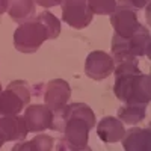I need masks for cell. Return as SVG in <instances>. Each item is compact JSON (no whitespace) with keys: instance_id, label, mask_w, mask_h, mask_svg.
<instances>
[{"instance_id":"6da1fadb","label":"cell","mask_w":151,"mask_h":151,"mask_svg":"<svg viewBox=\"0 0 151 151\" xmlns=\"http://www.w3.org/2000/svg\"><path fill=\"white\" fill-rule=\"evenodd\" d=\"M95 113L85 103H70L53 112L50 130L64 133V139L74 148H85L89 132L95 127Z\"/></svg>"},{"instance_id":"7a4b0ae2","label":"cell","mask_w":151,"mask_h":151,"mask_svg":"<svg viewBox=\"0 0 151 151\" xmlns=\"http://www.w3.org/2000/svg\"><path fill=\"white\" fill-rule=\"evenodd\" d=\"M115 71L113 94L125 104H144L151 100V79L139 70L136 59H127L118 64Z\"/></svg>"},{"instance_id":"3957f363","label":"cell","mask_w":151,"mask_h":151,"mask_svg":"<svg viewBox=\"0 0 151 151\" xmlns=\"http://www.w3.org/2000/svg\"><path fill=\"white\" fill-rule=\"evenodd\" d=\"M59 35L60 21L50 11H44L15 29L14 47L21 53H35L44 41L55 40Z\"/></svg>"},{"instance_id":"277c9868","label":"cell","mask_w":151,"mask_h":151,"mask_svg":"<svg viewBox=\"0 0 151 151\" xmlns=\"http://www.w3.org/2000/svg\"><path fill=\"white\" fill-rule=\"evenodd\" d=\"M151 52V41H150V30L141 24L136 32L130 38H121L113 33L112 38V59L115 64H119L127 59H136L141 56H150Z\"/></svg>"},{"instance_id":"5b68a950","label":"cell","mask_w":151,"mask_h":151,"mask_svg":"<svg viewBox=\"0 0 151 151\" xmlns=\"http://www.w3.org/2000/svg\"><path fill=\"white\" fill-rule=\"evenodd\" d=\"M32 98L30 86L24 80H14L6 89L0 92V113L3 115H18Z\"/></svg>"},{"instance_id":"8992f818","label":"cell","mask_w":151,"mask_h":151,"mask_svg":"<svg viewBox=\"0 0 151 151\" xmlns=\"http://www.w3.org/2000/svg\"><path fill=\"white\" fill-rule=\"evenodd\" d=\"M110 24L115 35L121 38H130L141 26L137 20V9L129 0H116L115 11L110 14Z\"/></svg>"},{"instance_id":"52a82bcc","label":"cell","mask_w":151,"mask_h":151,"mask_svg":"<svg viewBox=\"0 0 151 151\" xmlns=\"http://www.w3.org/2000/svg\"><path fill=\"white\" fill-rule=\"evenodd\" d=\"M88 2L89 0H62V20L73 29L88 27L94 17Z\"/></svg>"},{"instance_id":"ba28073f","label":"cell","mask_w":151,"mask_h":151,"mask_svg":"<svg viewBox=\"0 0 151 151\" xmlns=\"http://www.w3.org/2000/svg\"><path fill=\"white\" fill-rule=\"evenodd\" d=\"M115 70V62L112 56L101 50H95L88 55L85 60V74L92 80H104Z\"/></svg>"},{"instance_id":"9c48e42d","label":"cell","mask_w":151,"mask_h":151,"mask_svg":"<svg viewBox=\"0 0 151 151\" xmlns=\"http://www.w3.org/2000/svg\"><path fill=\"white\" fill-rule=\"evenodd\" d=\"M70 98H71V88L67 80L53 79L45 85L44 100H45V106L52 112L65 107L70 101Z\"/></svg>"},{"instance_id":"30bf717a","label":"cell","mask_w":151,"mask_h":151,"mask_svg":"<svg viewBox=\"0 0 151 151\" xmlns=\"http://www.w3.org/2000/svg\"><path fill=\"white\" fill-rule=\"evenodd\" d=\"M29 133H41L45 129H50L53 121V112L45 104H32L27 106L23 115Z\"/></svg>"},{"instance_id":"8fae6325","label":"cell","mask_w":151,"mask_h":151,"mask_svg":"<svg viewBox=\"0 0 151 151\" xmlns=\"http://www.w3.org/2000/svg\"><path fill=\"white\" fill-rule=\"evenodd\" d=\"M29 130L23 116L20 115H3L0 116V134L5 142L24 141Z\"/></svg>"},{"instance_id":"7c38bea8","label":"cell","mask_w":151,"mask_h":151,"mask_svg":"<svg viewBox=\"0 0 151 151\" xmlns=\"http://www.w3.org/2000/svg\"><path fill=\"white\" fill-rule=\"evenodd\" d=\"M124 151H151V132L148 127H132L122 136Z\"/></svg>"},{"instance_id":"4fadbf2b","label":"cell","mask_w":151,"mask_h":151,"mask_svg":"<svg viewBox=\"0 0 151 151\" xmlns=\"http://www.w3.org/2000/svg\"><path fill=\"white\" fill-rule=\"evenodd\" d=\"M98 137L106 144H115L122 139L125 133L124 124L116 116H104L98 124H95Z\"/></svg>"},{"instance_id":"5bb4252c","label":"cell","mask_w":151,"mask_h":151,"mask_svg":"<svg viewBox=\"0 0 151 151\" xmlns=\"http://www.w3.org/2000/svg\"><path fill=\"white\" fill-rule=\"evenodd\" d=\"M8 14L15 23H26L36 15V5L33 0H9Z\"/></svg>"},{"instance_id":"9a60e30c","label":"cell","mask_w":151,"mask_h":151,"mask_svg":"<svg viewBox=\"0 0 151 151\" xmlns=\"http://www.w3.org/2000/svg\"><path fill=\"white\" fill-rule=\"evenodd\" d=\"M147 115V106L144 104H122L118 109V119L122 124H139L141 121L145 119Z\"/></svg>"},{"instance_id":"2e32d148","label":"cell","mask_w":151,"mask_h":151,"mask_svg":"<svg viewBox=\"0 0 151 151\" xmlns=\"http://www.w3.org/2000/svg\"><path fill=\"white\" fill-rule=\"evenodd\" d=\"M89 9L95 15H110L116 6V0H89Z\"/></svg>"},{"instance_id":"e0dca14e","label":"cell","mask_w":151,"mask_h":151,"mask_svg":"<svg viewBox=\"0 0 151 151\" xmlns=\"http://www.w3.org/2000/svg\"><path fill=\"white\" fill-rule=\"evenodd\" d=\"M29 142H30L33 151H52L55 139L52 136H48V134L40 133L38 136H35L32 141H29Z\"/></svg>"},{"instance_id":"ac0fdd59","label":"cell","mask_w":151,"mask_h":151,"mask_svg":"<svg viewBox=\"0 0 151 151\" xmlns=\"http://www.w3.org/2000/svg\"><path fill=\"white\" fill-rule=\"evenodd\" d=\"M56 151H92V150H91L89 145H86L85 148H74V147H71V145L64 139V137H62V139H59V142H58Z\"/></svg>"},{"instance_id":"d6986e66","label":"cell","mask_w":151,"mask_h":151,"mask_svg":"<svg viewBox=\"0 0 151 151\" xmlns=\"http://www.w3.org/2000/svg\"><path fill=\"white\" fill-rule=\"evenodd\" d=\"M11 151H33V150H32V145L29 141H20L12 147Z\"/></svg>"},{"instance_id":"ffe728a7","label":"cell","mask_w":151,"mask_h":151,"mask_svg":"<svg viewBox=\"0 0 151 151\" xmlns=\"http://www.w3.org/2000/svg\"><path fill=\"white\" fill-rule=\"evenodd\" d=\"M33 2H35V5H40L47 9V8H53V6L60 5L62 0H33Z\"/></svg>"},{"instance_id":"44dd1931","label":"cell","mask_w":151,"mask_h":151,"mask_svg":"<svg viewBox=\"0 0 151 151\" xmlns=\"http://www.w3.org/2000/svg\"><path fill=\"white\" fill-rule=\"evenodd\" d=\"M129 2L136 8V9H142V8H145V6H148V3H150V0H129Z\"/></svg>"},{"instance_id":"7402d4cb","label":"cell","mask_w":151,"mask_h":151,"mask_svg":"<svg viewBox=\"0 0 151 151\" xmlns=\"http://www.w3.org/2000/svg\"><path fill=\"white\" fill-rule=\"evenodd\" d=\"M8 6H9V0H0V15H3L8 11Z\"/></svg>"},{"instance_id":"603a6c76","label":"cell","mask_w":151,"mask_h":151,"mask_svg":"<svg viewBox=\"0 0 151 151\" xmlns=\"http://www.w3.org/2000/svg\"><path fill=\"white\" fill-rule=\"evenodd\" d=\"M3 144H5V141H3V137H2V134H0V148L3 147Z\"/></svg>"},{"instance_id":"cb8c5ba5","label":"cell","mask_w":151,"mask_h":151,"mask_svg":"<svg viewBox=\"0 0 151 151\" xmlns=\"http://www.w3.org/2000/svg\"><path fill=\"white\" fill-rule=\"evenodd\" d=\"M0 92H2V83H0Z\"/></svg>"},{"instance_id":"d4e9b609","label":"cell","mask_w":151,"mask_h":151,"mask_svg":"<svg viewBox=\"0 0 151 151\" xmlns=\"http://www.w3.org/2000/svg\"><path fill=\"white\" fill-rule=\"evenodd\" d=\"M0 116H2V113H0Z\"/></svg>"}]
</instances>
